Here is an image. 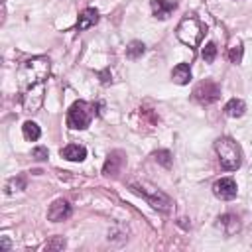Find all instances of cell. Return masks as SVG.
Wrapping results in <instances>:
<instances>
[{"label": "cell", "instance_id": "cell-1", "mask_svg": "<svg viewBox=\"0 0 252 252\" xmlns=\"http://www.w3.org/2000/svg\"><path fill=\"white\" fill-rule=\"evenodd\" d=\"M49 71H51V65H49L47 57L37 55V57L26 59L18 69V85H20L22 93L35 85H43L45 79L49 77Z\"/></svg>", "mask_w": 252, "mask_h": 252}, {"label": "cell", "instance_id": "cell-2", "mask_svg": "<svg viewBox=\"0 0 252 252\" xmlns=\"http://www.w3.org/2000/svg\"><path fill=\"white\" fill-rule=\"evenodd\" d=\"M207 33V26L195 16V14H187L183 16V20L177 24V30H175V35L181 43L189 45V47H197L203 37Z\"/></svg>", "mask_w": 252, "mask_h": 252}, {"label": "cell", "instance_id": "cell-3", "mask_svg": "<svg viewBox=\"0 0 252 252\" xmlns=\"http://www.w3.org/2000/svg\"><path fill=\"white\" fill-rule=\"evenodd\" d=\"M215 152L219 156V163H220L222 169L234 171V169L240 167V163H242V148L232 138H228V136L219 138L215 142Z\"/></svg>", "mask_w": 252, "mask_h": 252}, {"label": "cell", "instance_id": "cell-4", "mask_svg": "<svg viewBox=\"0 0 252 252\" xmlns=\"http://www.w3.org/2000/svg\"><path fill=\"white\" fill-rule=\"evenodd\" d=\"M130 189H132L136 195L144 197L154 209H158V211H161V213H169L171 207H173V201L169 199V195H165L161 189L154 187V185L148 183V181H130Z\"/></svg>", "mask_w": 252, "mask_h": 252}, {"label": "cell", "instance_id": "cell-5", "mask_svg": "<svg viewBox=\"0 0 252 252\" xmlns=\"http://www.w3.org/2000/svg\"><path fill=\"white\" fill-rule=\"evenodd\" d=\"M94 108H96V106L91 104V102L75 100V102L71 104V108L67 110V126L73 128V130H85V128H89L93 116L96 114Z\"/></svg>", "mask_w": 252, "mask_h": 252}, {"label": "cell", "instance_id": "cell-6", "mask_svg": "<svg viewBox=\"0 0 252 252\" xmlns=\"http://www.w3.org/2000/svg\"><path fill=\"white\" fill-rule=\"evenodd\" d=\"M219 96H220V87L211 79L201 81L193 89V100H197L199 104H213L215 100H219Z\"/></svg>", "mask_w": 252, "mask_h": 252}, {"label": "cell", "instance_id": "cell-7", "mask_svg": "<svg viewBox=\"0 0 252 252\" xmlns=\"http://www.w3.org/2000/svg\"><path fill=\"white\" fill-rule=\"evenodd\" d=\"M43 94H45V83L43 85H35L28 91H24V96H22V104L28 112H35L41 102H43Z\"/></svg>", "mask_w": 252, "mask_h": 252}, {"label": "cell", "instance_id": "cell-8", "mask_svg": "<svg viewBox=\"0 0 252 252\" xmlns=\"http://www.w3.org/2000/svg\"><path fill=\"white\" fill-rule=\"evenodd\" d=\"M213 193H215V197L220 199V201H230V199H234L236 193H238L236 181H234L232 177H220L219 181H215Z\"/></svg>", "mask_w": 252, "mask_h": 252}, {"label": "cell", "instance_id": "cell-9", "mask_svg": "<svg viewBox=\"0 0 252 252\" xmlns=\"http://www.w3.org/2000/svg\"><path fill=\"white\" fill-rule=\"evenodd\" d=\"M124 163H126V156H124V152L114 150V152H110V154L106 156L104 165H102V173H104L106 177H114V175H118V173L122 171Z\"/></svg>", "mask_w": 252, "mask_h": 252}, {"label": "cell", "instance_id": "cell-10", "mask_svg": "<svg viewBox=\"0 0 252 252\" xmlns=\"http://www.w3.org/2000/svg\"><path fill=\"white\" fill-rule=\"evenodd\" d=\"M71 215V205L65 199H55L47 209V219L51 222H61Z\"/></svg>", "mask_w": 252, "mask_h": 252}, {"label": "cell", "instance_id": "cell-11", "mask_svg": "<svg viewBox=\"0 0 252 252\" xmlns=\"http://www.w3.org/2000/svg\"><path fill=\"white\" fill-rule=\"evenodd\" d=\"M150 6L158 20H167L177 8V2L175 0H150Z\"/></svg>", "mask_w": 252, "mask_h": 252}, {"label": "cell", "instance_id": "cell-12", "mask_svg": "<svg viewBox=\"0 0 252 252\" xmlns=\"http://www.w3.org/2000/svg\"><path fill=\"white\" fill-rule=\"evenodd\" d=\"M96 22H98V12H96L94 8H85V10L79 14V18H77V30H79V32L89 30V28H93Z\"/></svg>", "mask_w": 252, "mask_h": 252}, {"label": "cell", "instance_id": "cell-13", "mask_svg": "<svg viewBox=\"0 0 252 252\" xmlns=\"http://www.w3.org/2000/svg\"><path fill=\"white\" fill-rule=\"evenodd\" d=\"M59 154H61V158H65L69 161H83L87 158V150L81 144H69V146L61 148Z\"/></svg>", "mask_w": 252, "mask_h": 252}, {"label": "cell", "instance_id": "cell-14", "mask_svg": "<svg viewBox=\"0 0 252 252\" xmlns=\"http://www.w3.org/2000/svg\"><path fill=\"white\" fill-rule=\"evenodd\" d=\"M171 81L177 85H187L191 81V67L187 63H177L171 71Z\"/></svg>", "mask_w": 252, "mask_h": 252}, {"label": "cell", "instance_id": "cell-15", "mask_svg": "<svg viewBox=\"0 0 252 252\" xmlns=\"http://www.w3.org/2000/svg\"><path fill=\"white\" fill-rule=\"evenodd\" d=\"M244 112H246V102L242 98H230L224 104V114L230 118H240Z\"/></svg>", "mask_w": 252, "mask_h": 252}, {"label": "cell", "instance_id": "cell-16", "mask_svg": "<svg viewBox=\"0 0 252 252\" xmlns=\"http://www.w3.org/2000/svg\"><path fill=\"white\" fill-rule=\"evenodd\" d=\"M22 132H24V138H26L28 142H35V140H39V136H41V130H39V126H37L33 120H26L24 126H22Z\"/></svg>", "mask_w": 252, "mask_h": 252}, {"label": "cell", "instance_id": "cell-17", "mask_svg": "<svg viewBox=\"0 0 252 252\" xmlns=\"http://www.w3.org/2000/svg\"><path fill=\"white\" fill-rule=\"evenodd\" d=\"M219 224H222V228H224V232H226V234H232V232H236V230L240 228L238 219H236L234 215H230V213L222 215V217L219 219Z\"/></svg>", "mask_w": 252, "mask_h": 252}, {"label": "cell", "instance_id": "cell-18", "mask_svg": "<svg viewBox=\"0 0 252 252\" xmlns=\"http://www.w3.org/2000/svg\"><path fill=\"white\" fill-rule=\"evenodd\" d=\"M144 51H146V45L142 41H138V39H134V41H130L126 45V57L128 59H138V57L144 55Z\"/></svg>", "mask_w": 252, "mask_h": 252}, {"label": "cell", "instance_id": "cell-19", "mask_svg": "<svg viewBox=\"0 0 252 252\" xmlns=\"http://www.w3.org/2000/svg\"><path fill=\"white\" fill-rule=\"evenodd\" d=\"M22 189H26V177L24 175H18V177L8 179V183H6V193L8 195H12L16 191H22Z\"/></svg>", "mask_w": 252, "mask_h": 252}, {"label": "cell", "instance_id": "cell-20", "mask_svg": "<svg viewBox=\"0 0 252 252\" xmlns=\"http://www.w3.org/2000/svg\"><path fill=\"white\" fill-rule=\"evenodd\" d=\"M242 43L240 41H234L230 47H228V61L230 63H240L242 61Z\"/></svg>", "mask_w": 252, "mask_h": 252}, {"label": "cell", "instance_id": "cell-21", "mask_svg": "<svg viewBox=\"0 0 252 252\" xmlns=\"http://www.w3.org/2000/svg\"><path fill=\"white\" fill-rule=\"evenodd\" d=\"M201 55H203V59H205L207 63H213L215 57H217V45H215L213 41H207L205 47L201 49Z\"/></svg>", "mask_w": 252, "mask_h": 252}, {"label": "cell", "instance_id": "cell-22", "mask_svg": "<svg viewBox=\"0 0 252 252\" xmlns=\"http://www.w3.org/2000/svg\"><path fill=\"white\" fill-rule=\"evenodd\" d=\"M154 158H156V161L161 163L163 167H171V152H169V150H159V152L154 154Z\"/></svg>", "mask_w": 252, "mask_h": 252}, {"label": "cell", "instance_id": "cell-23", "mask_svg": "<svg viewBox=\"0 0 252 252\" xmlns=\"http://www.w3.org/2000/svg\"><path fill=\"white\" fill-rule=\"evenodd\" d=\"M47 156H49V152H47V148H45V146H37V148H33V150H32V158H35L37 161L47 159Z\"/></svg>", "mask_w": 252, "mask_h": 252}, {"label": "cell", "instance_id": "cell-24", "mask_svg": "<svg viewBox=\"0 0 252 252\" xmlns=\"http://www.w3.org/2000/svg\"><path fill=\"white\" fill-rule=\"evenodd\" d=\"M98 79H100V83H102V85H108V83L112 81V75H110V71H108V69H104V71H100V73H98Z\"/></svg>", "mask_w": 252, "mask_h": 252}, {"label": "cell", "instance_id": "cell-25", "mask_svg": "<svg viewBox=\"0 0 252 252\" xmlns=\"http://www.w3.org/2000/svg\"><path fill=\"white\" fill-rule=\"evenodd\" d=\"M45 248H47V250H53V248H65V238H55V240L49 242Z\"/></svg>", "mask_w": 252, "mask_h": 252}, {"label": "cell", "instance_id": "cell-26", "mask_svg": "<svg viewBox=\"0 0 252 252\" xmlns=\"http://www.w3.org/2000/svg\"><path fill=\"white\" fill-rule=\"evenodd\" d=\"M2 248H4V250H6V248H10V242H8V238H6V236L2 238Z\"/></svg>", "mask_w": 252, "mask_h": 252}]
</instances>
